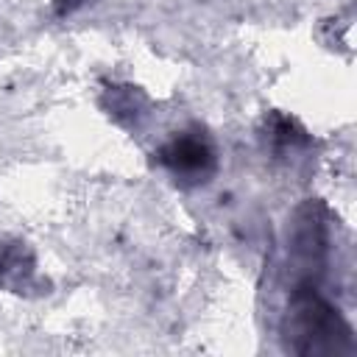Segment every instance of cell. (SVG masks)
<instances>
[{"label":"cell","instance_id":"277c9868","mask_svg":"<svg viewBox=\"0 0 357 357\" xmlns=\"http://www.w3.org/2000/svg\"><path fill=\"white\" fill-rule=\"evenodd\" d=\"M100 109L123 128H139L148 117L151 100L139 86L131 84H109L100 95Z\"/></svg>","mask_w":357,"mask_h":357},{"label":"cell","instance_id":"8992f818","mask_svg":"<svg viewBox=\"0 0 357 357\" xmlns=\"http://www.w3.org/2000/svg\"><path fill=\"white\" fill-rule=\"evenodd\" d=\"M262 139L273 153H293L298 148L310 145V134L298 126V120L282 114V112H271L265 117V128H262Z\"/></svg>","mask_w":357,"mask_h":357},{"label":"cell","instance_id":"5b68a950","mask_svg":"<svg viewBox=\"0 0 357 357\" xmlns=\"http://www.w3.org/2000/svg\"><path fill=\"white\" fill-rule=\"evenodd\" d=\"M0 287L11 293H25L36 287V257L20 240L0 245Z\"/></svg>","mask_w":357,"mask_h":357},{"label":"cell","instance_id":"6da1fadb","mask_svg":"<svg viewBox=\"0 0 357 357\" xmlns=\"http://www.w3.org/2000/svg\"><path fill=\"white\" fill-rule=\"evenodd\" d=\"M279 335L282 346L298 357H349L357 349L351 324L318 284L290 287Z\"/></svg>","mask_w":357,"mask_h":357},{"label":"cell","instance_id":"52a82bcc","mask_svg":"<svg viewBox=\"0 0 357 357\" xmlns=\"http://www.w3.org/2000/svg\"><path fill=\"white\" fill-rule=\"evenodd\" d=\"M84 3H86V0H53V8H56L59 17H67V14L78 11Z\"/></svg>","mask_w":357,"mask_h":357},{"label":"cell","instance_id":"3957f363","mask_svg":"<svg viewBox=\"0 0 357 357\" xmlns=\"http://www.w3.org/2000/svg\"><path fill=\"white\" fill-rule=\"evenodd\" d=\"M156 159L181 187H201L218 173V151L204 128H187L173 134L159 148Z\"/></svg>","mask_w":357,"mask_h":357},{"label":"cell","instance_id":"7a4b0ae2","mask_svg":"<svg viewBox=\"0 0 357 357\" xmlns=\"http://www.w3.org/2000/svg\"><path fill=\"white\" fill-rule=\"evenodd\" d=\"M329 262V209L318 198H307L287 231V279L290 287L318 284Z\"/></svg>","mask_w":357,"mask_h":357}]
</instances>
